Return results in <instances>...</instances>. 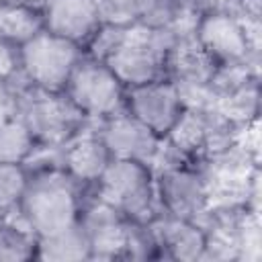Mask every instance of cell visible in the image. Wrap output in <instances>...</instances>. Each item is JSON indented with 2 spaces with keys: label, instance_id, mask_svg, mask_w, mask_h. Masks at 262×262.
Returning <instances> with one entry per match:
<instances>
[{
  "label": "cell",
  "instance_id": "52a82bcc",
  "mask_svg": "<svg viewBox=\"0 0 262 262\" xmlns=\"http://www.w3.org/2000/svg\"><path fill=\"white\" fill-rule=\"evenodd\" d=\"M194 39L217 63H260V20H242L229 10L196 18Z\"/></svg>",
  "mask_w": 262,
  "mask_h": 262
},
{
  "label": "cell",
  "instance_id": "603a6c76",
  "mask_svg": "<svg viewBox=\"0 0 262 262\" xmlns=\"http://www.w3.org/2000/svg\"><path fill=\"white\" fill-rule=\"evenodd\" d=\"M18 72L16 45L0 39V78H12Z\"/></svg>",
  "mask_w": 262,
  "mask_h": 262
},
{
  "label": "cell",
  "instance_id": "5b68a950",
  "mask_svg": "<svg viewBox=\"0 0 262 262\" xmlns=\"http://www.w3.org/2000/svg\"><path fill=\"white\" fill-rule=\"evenodd\" d=\"M176 39L178 35L174 29L131 25L125 41L104 63L115 72L125 88L166 78V61Z\"/></svg>",
  "mask_w": 262,
  "mask_h": 262
},
{
  "label": "cell",
  "instance_id": "9a60e30c",
  "mask_svg": "<svg viewBox=\"0 0 262 262\" xmlns=\"http://www.w3.org/2000/svg\"><path fill=\"white\" fill-rule=\"evenodd\" d=\"M213 70L215 61L199 45L194 33L182 35L174 41L166 61V78L174 82L178 90L209 86Z\"/></svg>",
  "mask_w": 262,
  "mask_h": 262
},
{
  "label": "cell",
  "instance_id": "7a4b0ae2",
  "mask_svg": "<svg viewBox=\"0 0 262 262\" xmlns=\"http://www.w3.org/2000/svg\"><path fill=\"white\" fill-rule=\"evenodd\" d=\"M12 84L16 92L12 113L25 123L37 145L63 147L88 127V119L82 117L63 92L37 90L29 86L18 72L12 76Z\"/></svg>",
  "mask_w": 262,
  "mask_h": 262
},
{
  "label": "cell",
  "instance_id": "2e32d148",
  "mask_svg": "<svg viewBox=\"0 0 262 262\" xmlns=\"http://www.w3.org/2000/svg\"><path fill=\"white\" fill-rule=\"evenodd\" d=\"M35 260H45V262L90 260V242L82 225L74 223L55 233L37 237Z\"/></svg>",
  "mask_w": 262,
  "mask_h": 262
},
{
  "label": "cell",
  "instance_id": "8fae6325",
  "mask_svg": "<svg viewBox=\"0 0 262 262\" xmlns=\"http://www.w3.org/2000/svg\"><path fill=\"white\" fill-rule=\"evenodd\" d=\"M125 111L164 139L180 119L184 104L174 82L160 78L141 86L127 88Z\"/></svg>",
  "mask_w": 262,
  "mask_h": 262
},
{
  "label": "cell",
  "instance_id": "7c38bea8",
  "mask_svg": "<svg viewBox=\"0 0 262 262\" xmlns=\"http://www.w3.org/2000/svg\"><path fill=\"white\" fill-rule=\"evenodd\" d=\"M39 10L45 31L74 41L82 49L102 23L96 0H45Z\"/></svg>",
  "mask_w": 262,
  "mask_h": 262
},
{
  "label": "cell",
  "instance_id": "d4e9b609",
  "mask_svg": "<svg viewBox=\"0 0 262 262\" xmlns=\"http://www.w3.org/2000/svg\"><path fill=\"white\" fill-rule=\"evenodd\" d=\"M14 2H23V0H0V6H6V4H14Z\"/></svg>",
  "mask_w": 262,
  "mask_h": 262
},
{
  "label": "cell",
  "instance_id": "d6986e66",
  "mask_svg": "<svg viewBox=\"0 0 262 262\" xmlns=\"http://www.w3.org/2000/svg\"><path fill=\"white\" fill-rule=\"evenodd\" d=\"M215 108L239 129L256 123L258 115H260V80L252 82L227 96L217 98Z\"/></svg>",
  "mask_w": 262,
  "mask_h": 262
},
{
  "label": "cell",
  "instance_id": "ffe728a7",
  "mask_svg": "<svg viewBox=\"0 0 262 262\" xmlns=\"http://www.w3.org/2000/svg\"><path fill=\"white\" fill-rule=\"evenodd\" d=\"M27 168L20 164H0V219L10 217L27 188Z\"/></svg>",
  "mask_w": 262,
  "mask_h": 262
},
{
  "label": "cell",
  "instance_id": "5bb4252c",
  "mask_svg": "<svg viewBox=\"0 0 262 262\" xmlns=\"http://www.w3.org/2000/svg\"><path fill=\"white\" fill-rule=\"evenodd\" d=\"M111 160L113 158L108 149L90 129V121L80 135H76L61 147V168L86 188H92L98 182Z\"/></svg>",
  "mask_w": 262,
  "mask_h": 262
},
{
  "label": "cell",
  "instance_id": "9c48e42d",
  "mask_svg": "<svg viewBox=\"0 0 262 262\" xmlns=\"http://www.w3.org/2000/svg\"><path fill=\"white\" fill-rule=\"evenodd\" d=\"M90 129L100 137L113 160H137L154 166L164 141L127 111L90 121Z\"/></svg>",
  "mask_w": 262,
  "mask_h": 262
},
{
  "label": "cell",
  "instance_id": "e0dca14e",
  "mask_svg": "<svg viewBox=\"0 0 262 262\" xmlns=\"http://www.w3.org/2000/svg\"><path fill=\"white\" fill-rule=\"evenodd\" d=\"M39 31H43L39 6H33L25 0L0 6V39L18 47Z\"/></svg>",
  "mask_w": 262,
  "mask_h": 262
},
{
  "label": "cell",
  "instance_id": "4fadbf2b",
  "mask_svg": "<svg viewBox=\"0 0 262 262\" xmlns=\"http://www.w3.org/2000/svg\"><path fill=\"white\" fill-rule=\"evenodd\" d=\"M147 225L158 246V258L182 260V262L203 260L207 235L196 221L170 217L158 211Z\"/></svg>",
  "mask_w": 262,
  "mask_h": 262
},
{
  "label": "cell",
  "instance_id": "ba28073f",
  "mask_svg": "<svg viewBox=\"0 0 262 262\" xmlns=\"http://www.w3.org/2000/svg\"><path fill=\"white\" fill-rule=\"evenodd\" d=\"M63 94L84 119L100 121L125 111L127 88L104 61L92 59L84 53L74 68Z\"/></svg>",
  "mask_w": 262,
  "mask_h": 262
},
{
  "label": "cell",
  "instance_id": "6da1fadb",
  "mask_svg": "<svg viewBox=\"0 0 262 262\" xmlns=\"http://www.w3.org/2000/svg\"><path fill=\"white\" fill-rule=\"evenodd\" d=\"M29 180L16 211L10 215L37 237L66 229L80 219L82 205L92 188L76 182L63 168L27 170Z\"/></svg>",
  "mask_w": 262,
  "mask_h": 262
},
{
  "label": "cell",
  "instance_id": "cb8c5ba5",
  "mask_svg": "<svg viewBox=\"0 0 262 262\" xmlns=\"http://www.w3.org/2000/svg\"><path fill=\"white\" fill-rule=\"evenodd\" d=\"M14 84L12 78H0V117L12 113L14 108Z\"/></svg>",
  "mask_w": 262,
  "mask_h": 262
},
{
  "label": "cell",
  "instance_id": "8992f818",
  "mask_svg": "<svg viewBox=\"0 0 262 262\" xmlns=\"http://www.w3.org/2000/svg\"><path fill=\"white\" fill-rule=\"evenodd\" d=\"M151 168L158 211L199 223L211 207V182L205 166L190 162H160Z\"/></svg>",
  "mask_w": 262,
  "mask_h": 262
},
{
  "label": "cell",
  "instance_id": "7402d4cb",
  "mask_svg": "<svg viewBox=\"0 0 262 262\" xmlns=\"http://www.w3.org/2000/svg\"><path fill=\"white\" fill-rule=\"evenodd\" d=\"M178 6L182 8V12L190 14V16H203L209 12H217V10H227L229 8V0H176Z\"/></svg>",
  "mask_w": 262,
  "mask_h": 262
},
{
  "label": "cell",
  "instance_id": "277c9868",
  "mask_svg": "<svg viewBox=\"0 0 262 262\" xmlns=\"http://www.w3.org/2000/svg\"><path fill=\"white\" fill-rule=\"evenodd\" d=\"M84 57V49L49 31H39L35 37L16 47L20 78L45 92L61 94L74 68Z\"/></svg>",
  "mask_w": 262,
  "mask_h": 262
},
{
  "label": "cell",
  "instance_id": "3957f363",
  "mask_svg": "<svg viewBox=\"0 0 262 262\" xmlns=\"http://www.w3.org/2000/svg\"><path fill=\"white\" fill-rule=\"evenodd\" d=\"M92 194L131 223H149L158 213L154 168L137 160H111Z\"/></svg>",
  "mask_w": 262,
  "mask_h": 262
},
{
  "label": "cell",
  "instance_id": "ac0fdd59",
  "mask_svg": "<svg viewBox=\"0 0 262 262\" xmlns=\"http://www.w3.org/2000/svg\"><path fill=\"white\" fill-rule=\"evenodd\" d=\"M37 149V143L25 123L14 115H2L0 117V164H20L33 156Z\"/></svg>",
  "mask_w": 262,
  "mask_h": 262
},
{
  "label": "cell",
  "instance_id": "44dd1931",
  "mask_svg": "<svg viewBox=\"0 0 262 262\" xmlns=\"http://www.w3.org/2000/svg\"><path fill=\"white\" fill-rule=\"evenodd\" d=\"M151 0H96L100 20L115 25H137Z\"/></svg>",
  "mask_w": 262,
  "mask_h": 262
},
{
  "label": "cell",
  "instance_id": "30bf717a",
  "mask_svg": "<svg viewBox=\"0 0 262 262\" xmlns=\"http://www.w3.org/2000/svg\"><path fill=\"white\" fill-rule=\"evenodd\" d=\"M78 223L90 242V260L127 258L131 221H127L111 205L90 192L82 205Z\"/></svg>",
  "mask_w": 262,
  "mask_h": 262
},
{
  "label": "cell",
  "instance_id": "484cf974",
  "mask_svg": "<svg viewBox=\"0 0 262 262\" xmlns=\"http://www.w3.org/2000/svg\"><path fill=\"white\" fill-rule=\"evenodd\" d=\"M25 2H29V4H33V6H41L45 0H25Z\"/></svg>",
  "mask_w": 262,
  "mask_h": 262
}]
</instances>
